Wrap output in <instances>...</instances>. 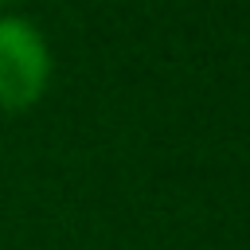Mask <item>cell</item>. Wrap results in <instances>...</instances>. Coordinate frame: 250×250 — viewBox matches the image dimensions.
I'll return each instance as SVG.
<instances>
[{"mask_svg": "<svg viewBox=\"0 0 250 250\" xmlns=\"http://www.w3.org/2000/svg\"><path fill=\"white\" fill-rule=\"evenodd\" d=\"M47 78L51 55L43 35L20 16H0V109H23L39 102Z\"/></svg>", "mask_w": 250, "mask_h": 250, "instance_id": "cell-1", "label": "cell"}, {"mask_svg": "<svg viewBox=\"0 0 250 250\" xmlns=\"http://www.w3.org/2000/svg\"><path fill=\"white\" fill-rule=\"evenodd\" d=\"M0 4H4V0H0Z\"/></svg>", "mask_w": 250, "mask_h": 250, "instance_id": "cell-2", "label": "cell"}]
</instances>
